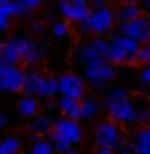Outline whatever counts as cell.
<instances>
[{
	"label": "cell",
	"instance_id": "1",
	"mask_svg": "<svg viewBox=\"0 0 150 154\" xmlns=\"http://www.w3.org/2000/svg\"><path fill=\"white\" fill-rule=\"evenodd\" d=\"M139 42L132 38H126V36H114L108 45V54H105V60L110 65H121V63H135L137 60V51H139Z\"/></svg>",
	"mask_w": 150,
	"mask_h": 154
},
{
	"label": "cell",
	"instance_id": "2",
	"mask_svg": "<svg viewBox=\"0 0 150 154\" xmlns=\"http://www.w3.org/2000/svg\"><path fill=\"white\" fill-rule=\"evenodd\" d=\"M78 25H81V31H92L96 36H103V34H108L112 29V25H114V11H112L110 7L94 9V11Z\"/></svg>",
	"mask_w": 150,
	"mask_h": 154
},
{
	"label": "cell",
	"instance_id": "3",
	"mask_svg": "<svg viewBox=\"0 0 150 154\" xmlns=\"http://www.w3.org/2000/svg\"><path fill=\"white\" fill-rule=\"evenodd\" d=\"M52 139H61V141L69 143V145H76V143L83 141V127L78 121L58 119L54 123V130H52Z\"/></svg>",
	"mask_w": 150,
	"mask_h": 154
},
{
	"label": "cell",
	"instance_id": "4",
	"mask_svg": "<svg viewBox=\"0 0 150 154\" xmlns=\"http://www.w3.org/2000/svg\"><path fill=\"white\" fill-rule=\"evenodd\" d=\"M94 141H96V145H99V147L116 150V147L123 143L119 125L112 123V121H103V123H99V125H96V130H94Z\"/></svg>",
	"mask_w": 150,
	"mask_h": 154
},
{
	"label": "cell",
	"instance_id": "5",
	"mask_svg": "<svg viewBox=\"0 0 150 154\" xmlns=\"http://www.w3.org/2000/svg\"><path fill=\"white\" fill-rule=\"evenodd\" d=\"M114 76H116L114 65H110L105 58H96V60L85 65V78H88L92 85H105Z\"/></svg>",
	"mask_w": 150,
	"mask_h": 154
},
{
	"label": "cell",
	"instance_id": "6",
	"mask_svg": "<svg viewBox=\"0 0 150 154\" xmlns=\"http://www.w3.org/2000/svg\"><path fill=\"white\" fill-rule=\"evenodd\" d=\"M121 36L137 40L139 45H148L150 42V18L139 16V18L130 20V23H123L121 25Z\"/></svg>",
	"mask_w": 150,
	"mask_h": 154
},
{
	"label": "cell",
	"instance_id": "7",
	"mask_svg": "<svg viewBox=\"0 0 150 154\" xmlns=\"http://www.w3.org/2000/svg\"><path fill=\"white\" fill-rule=\"evenodd\" d=\"M58 92L63 94V98L72 100H83L85 96V81L76 74H63L58 78Z\"/></svg>",
	"mask_w": 150,
	"mask_h": 154
},
{
	"label": "cell",
	"instance_id": "8",
	"mask_svg": "<svg viewBox=\"0 0 150 154\" xmlns=\"http://www.w3.org/2000/svg\"><path fill=\"white\" fill-rule=\"evenodd\" d=\"M108 45L110 42L105 40V38H94V40H90V42H85V45L78 47V51H76V60L78 63H92L96 60V58H105V54H108Z\"/></svg>",
	"mask_w": 150,
	"mask_h": 154
},
{
	"label": "cell",
	"instance_id": "9",
	"mask_svg": "<svg viewBox=\"0 0 150 154\" xmlns=\"http://www.w3.org/2000/svg\"><path fill=\"white\" fill-rule=\"evenodd\" d=\"M105 109H108L112 123H135L137 121V107L135 103L128 100H119V103H103Z\"/></svg>",
	"mask_w": 150,
	"mask_h": 154
},
{
	"label": "cell",
	"instance_id": "10",
	"mask_svg": "<svg viewBox=\"0 0 150 154\" xmlns=\"http://www.w3.org/2000/svg\"><path fill=\"white\" fill-rule=\"evenodd\" d=\"M16 42V49H18L20 63H36L45 56V45H38V42L29 40V38H14Z\"/></svg>",
	"mask_w": 150,
	"mask_h": 154
},
{
	"label": "cell",
	"instance_id": "11",
	"mask_svg": "<svg viewBox=\"0 0 150 154\" xmlns=\"http://www.w3.org/2000/svg\"><path fill=\"white\" fill-rule=\"evenodd\" d=\"M61 14L65 16L67 20L83 23L92 11H90V2L88 0H65V2H61Z\"/></svg>",
	"mask_w": 150,
	"mask_h": 154
},
{
	"label": "cell",
	"instance_id": "12",
	"mask_svg": "<svg viewBox=\"0 0 150 154\" xmlns=\"http://www.w3.org/2000/svg\"><path fill=\"white\" fill-rule=\"evenodd\" d=\"M25 81V72L20 67H7L0 74V92H20Z\"/></svg>",
	"mask_w": 150,
	"mask_h": 154
},
{
	"label": "cell",
	"instance_id": "13",
	"mask_svg": "<svg viewBox=\"0 0 150 154\" xmlns=\"http://www.w3.org/2000/svg\"><path fill=\"white\" fill-rule=\"evenodd\" d=\"M56 94H58V78H52V76L40 74L38 76V85H36V96L49 98V96H56Z\"/></svg>",
	"mask_w": 150,
	"mask_h": 154
},
{
	"label": "cell",
	"instance_id": "14",
	"mask_svg": "<svg viewBox=\"0 0 150 154\" xmlns=\"http://www.w3.org/2000/svg\"><path fill=\"white\" fill-rule=\"evenodd\" d=\"M132 152L135 154H150V127H141L135 134Z\"/></svg>",
	"mask_w": 150,
	"mask_h": 154
},
{
	"label": "cell",
	"instance_id": "15",
	"mask_svg": "<svg viewBox=\"0 0 150 154\" xmlns=\"http://www.w3.org/2000/svg\"><path fill=\"white\" fill-rule=\"evenodd\" d=\"M0 60H2L7 67H18L20 56H18V49H16V42H14V38L5 42L2 51H0Z\"/></svg>",
	"mask_w": 150,
	"mask_h": 154
},
{
	"label": "cell",
	"instance_id": "16",
	"mask_svg": "<svg viewBox=\"0 0 150 154\" xmlns=\"http://www.w3.org/2000/svg\"><path fill=\"white\" fill-rule=\"evenodd\" d=\"M58 107L65 114V119L69 121H78L81 119V100H72V98H61L58 100Z\"/></svg>",
	"mask_w": 150,
	"mask_h": 154
},
{
	"label": "cell",
	"instance_id": "17",
	"mask_svg": "<svg viewBox=\"0 0 150 154\" xmlns=\"http://www.w3.org/2000/svg\"><path fill=\"white\" fill-rule=\"evenodd\" d=\"M99 114V100H96L94 96H88L81 100V119L83 121H90L94 119V116Z\"/></svg>",
	"mask_w": 150,
	"mask_h": 154
},
{
	"label": "cell",
	"instance_id": "18",
	"mask_svg": "<svg viewBox=\"0 0 150 154\" xmlns=\"http://www.w3.org/2000/svg\"><path fill=\"white\" fill-rule=\"evenodd\" d=\"M38 76H40V72H36V69L25 72V81H23V92H25V96H36Z\"/></svg>",
	"mask_w": 150,
	"mask_h": 154
},
{
	"label": "cell",
	"instance_id": "19",
	"mask_svg": "<svg viewBox=\"0 0 150 154\" xmlns=\"http://www.w3.org/2000/svg\"><path fill=\"white\" fill-rule=\"evenodd\" d=\"M38 100H36V96H25L18 100V112L23 116H36V112H38Z\"/></svg>",
	"mask_w": 150,
	"mask_h": 154
},
{
	"label": "cell",
	"instance_id": "20",
	"mask_svg": "<svg viewBox=\"0 0 150 154\" xmlns=\"http://www.w3.org/2000/svg\"><path fill=\"white\" fill-rule=\"evenodd\" d=\"M139 16H141V9H139L137 5H123L119 11L114 14V18H119L121 25H123V23H130V20L139 18Z\"/></svg>",
	"mask_w": 150,
	"mask_h": 154
},
{
	"label": "cell",
	"instance_id": "21",
	"mask_svg": "<svg viewBox=\"0 0 150 154\" xmlns=\"http://www.w3.org/2000/svg\"><path fill=\"white\" fill-rule=\"evenodd\" d=\"M29 130L36 132V134H45V132H49V130H52V116H47V114L36 116V119L31 121Z\"/></svg>",
	"mask_w": 150,
	"mask_h": 154
},
{
	"label": "cell",
	"instance_id": "22",
	"mask_svg": "<svg viewBox=\"0 0 150 154\" xmlns=\"http://www.w3.org/2000/svg\"><path fill=\"white\" fill-rule=\"evenodd\" d=\"M18 152H20L18 136H7L0 141V154H18Z\"/></svg>",
	"mask_w": 150,
	"mask_h": 154
},
{
	"label": "cell",
	"instance_id": "23",
	"mask_svg": "<svg viewBox=\"0 0 150 154\" xmlns=\"http://www.w3.org/2000/svg\"><path fill=\"white\" fill-rule=\"evenodd\" d=\"M119 100H128V92L123 87H112V89H108L103 103H119Z\"/></svg>",
	"mask_w": 150,
	"mask_h": 154
},
{
	"label": "cell",
	"instance_id": "24",
	"mask_svg": "<svg viewBox=\"0 0 150 154\" xmlns=\"http://www.w3.org/2000/svg\"><path fill=\"white\" fill-rule=\"evenodd\" d=\"M5 14L11 18V16H29V11L23 7V5H18L16 0H11L9 5H5Z\"/></svg>",
	"mask_w": 150,
	"mask_h": 154
},
{
	"label": "cell",
	"instance_id": "25",
	"mask_svg": "<svg viewBox=\"0 0 150 154\" xmlns=\"http://www.w3.org/2000/svg\"><path fill=\"white\" fill-rule=\"evenodd\" d=\"M31 154H54V147H52L49 141H34Z\"/></svg>",
	"mask_w": 150,
	"mask_h": 154
},
{
	"label": "cell",
	"instance_id": "26",
	"mask_svg": "<svg viewBox=\"0 0 150 154\" xmlns=\"http://www.w3.org/2000/svg\"><path fill=\"white\" fill-rule=\"evenodd\" d=\"M135 63H143V65H150V42L148 45H141L137 51V60Z\"/></svg>",
	"mask_w": 150,
	"mask_h": 154
},
{
	"label": "cell",
	"instance_id": "27",
	"mask_svg": "<svg viewBox=\"0 0 150 154\" xmlns=\"http://www.w3.org/2000/svg\"><path fill=\"white\" fill-rule=\"evenodd\" d=\"M52 31H54V36H56V38H65L69 29H67V25H65V23H54Z\"/></svg>",
	"mask_w": 150,
	"mask_h": 154
},
{
	"label": "cell",
	"instance_id": "28",
	"mask_svg": "<svg viewBox=\"0 0 150 154\" xmlns=\"http://www.w3.org/2000/svg\"><path fill=\"white\" fill-rule=\"evenodd\" d=\"M16 2H18V5H23V7L27 9V11H34V9H38V7H40V2H43V0H16Z\"/></svg>",
	"mask_w": 150,
	"mask_h": 154
},
{
	"label": "cell",
	"instance_id": "29",
	"mask_svg": "<svg viewBox=\"0 0 150 154\" xmlns=\"http://www.w3.org/2000/svg\"><path fill=\"white\" fill-rule=\"evenodd\" d=\"M137 121L139 123H150V109H137Z\"/></svg>",
	"mask_w": 150,
	"mask_h": 154
},
{
	"label": "cell",
	"instance_id": "30",
	"mask_svg": "<svg viewBox=\"0 0 150 154\" xmlns=\"http://www.w3.org/2000/svg\"><path fill=\"white\" fill-rule=\"evenodd\" d=\"M9 27V16L5 14V7H0V31H5Z\"/></svg>",
	"mask_w": 150,
	"mask_h": 154
},
{
	"label": "cell",
	"instance_id": "31",
	"mask_svg": "<svg viewBox=\"0 0 150 154\" xmlns=\"http://www.w3.org/2000/svg\"><path fill=\"white\" fill-rule=\"evenodd\" d=\"M114 154H132V143H121L114 150Z\"/></svg>",
	"mask_w": 150,
	"mask_h": 154
},
{
	"label": "cell",
	"instance_id": "32",
	"mask_svg": "<svg viewBox=\"0 0 150 154\" xmlns=\"http://www.w3.org/2000/svg\"><path fill=\"white\" fill-rule=\"evenodd\" d=\"M141 83L150 87V65H146V67L141 69Z\"/></svg>",
	"mask_w": 150,
	"mask_h": 154
},
{
	"label": "cell",
	"instance_id": "33",
	"mask_svg": "<svg viewBox=\"0 0 150 154\" xmlns=\"http://www.w3.org/2000/svg\"><path fill=\"white\" fill-rule=\"evenodd\" d=\"M105 2H108V0H92V7H94V9H103Z\"/></svg>",
	"mask_w": 150,
	"mask_h": 154
},
{
	"label": "cell",
	"instance_id": "34",
	"mask_svg": "<svg viewBox=\"0 0 150 154\" xmlns=\"http://www.w3.org/2000/svg\"><path fill=\"white\" fill-rule=\"evenodd\" d=\"M96 154H114V150H110V147H99Z\"/></svg>",
	"mask_w": 150,
	"mask_h": 154
},
{
	"label": "cell",
	"instance_id": "35",
	"mask_svg": "<svg viewBox=\"0 0 150 154\" xmlns=\"http://www.w3.org/2000/svg\"><path fill=\"white\" fill-rule=\"evenodd\" d=\"M0 127H7V116H0Z\"/></svg>",
	"mask_w": 150,
	"mask_h": 154
},
{
	"label": "cell",
	"instance_id": "36",
	"mask_svg": "<svg viewBox=\"0 0 150 154\" xmlns=\"http://www.w3.org/2000/svg\"><path fill=\"white\" fill-rule=\"evenodd\" d=\"M34 31H43V23H34Z\"/></svg>",
	"mask_w": 150,
	"mask_h": 154
},
{
	"label": "cell",
	"instance_id": "37",
	"mask_svg": "<svg viewBox=\"0 0 150 154\" xmlns=\"http://www.w3.org/2000/svg\"><path fill=\"white\" fill-rule=\"evenodd\" d=\"M121 2H123V5H137L139 0H121Z\"/></svg>",
	"mask_w": 150,
	"mask_h": 154
},
{
	"label": "cell",
	"instance_id": "38",
	"mask_svg": "<svg viewBox=\"0 0 150 154\" xmlns=\"http://www.w3.org/2000/svg\"><path fill=\"white\" fill-rule=\"evenodd\" d=\"M5 69H7V65H5V63H2V60H0V74H2Z\"/></svg>",
	"mask_w": 150,
	"mask_h": 154
},
{
	"label": "cell",
	"instance_id": "39",
	"mask_svg": "<svg viewBox=\"0 0 150 154\" xmlns=\"http://www.w3.org/2000/svg\"><path fill=\"white\" fill-rule=\"evenodd\" d=\"M11 0H0V7H5V5H9Z\"/></svg>",
	"mask_w": 150,
	"mask_h": 154
},
{
	"label": "cell",
	"instance_id": "40",
	"mask_svg": "<svg viewBox=\"0 0 150 154\" xmlns=\"http://www.w3.org/2000/svg\"><path fill=\"white\" fill-rule=\"evenodd\" d=\"M143 2H146V9H148V11H150V0H143Z\"/></svg>",
	"mask_w": 150,
	"mask_h": 154
},
{
	"label": "cell",
	"instance_id": "41",
	"mask_svg": "<svg viewBox=\"0 0 150 154\" xmlns=\"http://www.w3.org/2000/svg\"><path fill=\"white\" fill-rule=\"evenodd\" d=\"M2 47H5V42H2V40H0V51H2Z\"/></svg>",
	"mask_w": 150,
	"mask_h": 154
},
{
	"label": "cell",
	"instance_id": "42",
	"mask_svg": "<svg viewBox=\"0 0 150 154\" xmlns=\"http://www.w3.org/2000/svg\"><path fill=\"white\" fill-rule=\"evenodd\" d=\"M65 154H78V152H72V150H69V152H65Z\"/></svg>",
	"mask_w": 150,
	"mask_h": 154
},
{
	"label": "cell",
	"instance_id": "43",
	"mask_svg": "<svg viewBox=\"0 0 150 154\" xmlns=\"http://www.w3.org/2000/svg\"><path fill=\"white\" fill-rule=\"evenodd\" d=\"M148 109H150V98H148Z\"/></svg>",
	"mask_w": 150,
	"mask_h": 154
},
{
	"label": "cell",
	"instance_id": "44",
	"mask_svg": "<svg viewBox=\"0 0 150 154\" xmlns=\"http://www.w3.org/2000/svg\"><path fill=\"white\" fill-rule=\"evenodd\" d=\"M61 2H65V0H61Z\"/></svg>",
	"mask_w": 150,
	"mask_h": 154
},
{
	"label": "cell",
	"instance_id": "45",
	"mask_svg": "<svg viewBox=\"0 0 150 154\" xmlns=\"http://www.w3.org/2000/svg\"><path fill=\"white\" fill-rule=\"evenodd\" d=\"M0 34H2V31H0Z\"/></svg>",
	"mask_w": 150,
	"mask_h": 154
},
{
	"label": "cell",
	"instance_id": "46",
	"mask_svg": "<svg viewBox=\"0 0 150 154\" xmlns=\"http://www.w3.org/2000/svg\"><path fill=\"white\" fill-rule=\"evenodd\" d=\"M29 154H31V152H29Z\"/></svg>",
	"mask_w": 150,
	"mask_h": 154
}]
</instances>
